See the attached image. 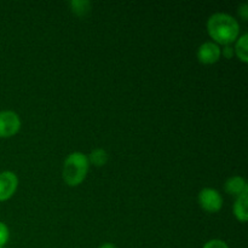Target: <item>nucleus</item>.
<instances>
[{
  "label": "nucleus",
  "instance_id": "1",
  "mask_svg": "<svg viewBox=\"0 0 248 248\" xmlns=\"http://www.w3.org/2000/svg\"><path fill=\"white\" fill-rule=\"evenodd\" d=\"M206 29L213 43L222 46L232 45L240 36V23L235 17L225 12H216L208 17Z\"/></svg>",
  "mask_w": 248,
  "mask_h": 248
},
{
  "label": "nucleus",
  "instance_id": "2",
  "mask_svg": "<svg viewBox=\"0 0 248 248\" xmlns=\"http://www.w3.org/2000/svg\"><path fill=\"white\" fill-rule=\"evenodd\" d=\"M89 170L87 155L81 152H73L63 162L62 178L68 186H79L86 179Z\"/></svg>",
  "mask_w": 248,
  "mask_h": 248
},
{
  "label": "nucleus",
  "instance_id": "3",
  "mask_svg": "<svg viewBox=\"0 0 248 248\" xmlns=\"http://www.w3.org/2000/svg\"><path fill=\"white\" fill-rule=\"evenodd\" d=\"M198 202L205 212L213 215V213H217L222 210L224 200H223V196L220 195L217 189L207 186V188H203L200 190L198 195Z\"/></svg>",
  "mask_w": 248,
  "mask_h": 248
},
{
  "label": "nucleus",
  "instance_id": "4",
  "mask_svg": "<svg viewBox=\"0 0 248 248\" xmlns=\"http://www.w3.org/2000/svg\"><path fill=\"white\" fill-rule=\"evenodd\" d=\"M22 120L14 110H0V138H11L19 132Z\"/></svg>",
  "mask_w": 248,
  "mask_h": 248
},
{
  "label": "nucleus",
  "instance_id": "5",
  "mask_svg": "<svg viewBox=\"0 0 248 248\" xmlns=\"http://www.w3.org/2000/svg\"><path fill=\"white\" fill-rule=\"evenodd\" d=\"M18 189V177L12 171L0 172V202L10 200Z\"/></svg>",
  "mask_w": 248,
  "mask_h": 248
},
{
  "label": "nucleus",
  "instance_id": "6",
  "mask_svg": "<svg viewBox=\"0 0 248 248\" xmlns=\"http://www.w3.org/2000/svg\"><path fill=\"white\" fill-rule=\"evenodd\" d=\"M220 48L222 47L216 43H213V41H205V43L199 46L198 51H196L198 61L206 65L215 64L222 57Z\"/></svg>",
  "mask_w": 248,
  "mask_h": 248
},
{
  "label": "nucleus",
  "instance_id": "7",
  "mask_svg": "<svg viewBox=\"0 0 248 248\" xmlns=\"http://www.w3.org/2000/svg\"><path fill=\"white\" fill-rule=\"evenodd\" d=\"M224 190L229 195L240 198V196L248 195V184L244 177L232 176L225 181Z\"/></svg>",
  "mask_w": 248,
  "mask_h": 248
},
{
  "label": "nucleus",
  "instance_id": "8",
  "mask_svg": "<svg viewBox=\"0 0 248 248\" xmlns=\"http://www.w3.org/2000/svg\"><path fill=\"white\" fill-rule=\"evenodd\" d=\"M247 203H248V195L240 196L236 198L234 205H232V213L236 220L240 223H246L248 219V212H247Z\"/></svg>",
  "mask_w": 248,
  "mask_h": 248
},
{
  "label": "nucleus",
  "instance_id": "9",
  "mask_svg": "<svg viewBox=\"0 0 248 248\" xmlns=\"http://www.w3.org/2000/svg\"><path fill=\"white\" fill-rule=\"evenodd\" d=\"M232 47H234L235 56L239 58L240 62L245 63V64L248 63V35L246 33L236 39Z\"/></svg>",
  "mask_w": 248,
  "mask_h": 248
},
{
  "label": "nucleus",
  "instance_id": "10",
  "mask_svg": "<svg viewBox=\"0 0 248 248\" xmlns=\"http://www.w3.org/2000/svg\"><path fill=\"white\" fill-rule=\"evenodd\" d=\"M87 159H89L90 166L93 165L94 167H103L108 162L109 154L103 148H96L87 155Z\"/></svg>",
  "mask_w": 248,
  "mask_h": 248
},
{
  "label": "nucleus",
  "instance_id": "11",
  "mask_svg": "<svg viewBox=\"0 0 248 248\" xmlns=\"http://www.w3.org/2000/svg\"><path fill=\"white\" fill-rule=\"evenodd\" d=\"M70 10L78 17H85L91 11V2L89 0H72L69 2Z\"/></svg>",
  "mask_w": 248,
  "mask_h": 248
},
{
  "label": "nucleus",
  "instance_id": "12",
  "mask_svg": "<svg viewBox=\"0 0 248 248\" xmlns=\"http://www.w3.org/2000/svg\"><path fill=\"white\" fill-rule=\"evenodd\" d=\"M10 240V229L4 222H0V248H4Z\"/></svg>",
  "mask_w": 248,
  "mask_h": 248
},
{
  "label": "nucleus",
  "instance_id": "13",
  "mask_svg": "<svg viewBox=\"0 0 248 248\" xmlns=\"http://www.w3.org/2000/svg\"><path fill=\"white\" fill-rule=\"evenodd\" d=\"M202 248H230V247L224 240L212 239L210 240V241L206 242V244L202 246Z\"/></svg>",
  "mask_w": 248,
  "mask_h": 248
},
{
  "label": "nucleus",
  "instance_id": "14",
  "mask_svg": "<svg viewBox=\"0 0 248 248\" xmlns=\"http://www.w3.org/2000/svg\"><path fill=\"white\" fill-rule=\"evenodd\" d=\"M237 15L242 21L246 22L248 19V4L247 2H242L239 7H237Z\"/></svg>",
  "mask_w": 248,
  "mask_h": 248
},
{
  "label": "nucleus",
  "instance_id": "15",
  "mask_svg": "<svg viewBox=\"0 0 248 248\" xmlns=\"http://www.w3.org/2000/svg\"><path fill=\"white\" fill-rule=\"evenodd\" d=\"M220 52H222V57L227 58V60H232V58L235 56L234 47H232V45L223 46V47L220 48Z\"/></svg>",
  "mask_w": 248,
  "mask_h": 248
},
{
  "label": "nucleus",
  "instance_id": "16",
  "mask_svg": "<svg viewBox=\"0 0 248 248\" xmlns=\"http://www.w3.org/2000/svg\"><path fill=\"white\" fill-rule=\"evenodd\" d=\"M98 248H118V247H116L114 244H111V242H104V244H102Z\"/></svg>",
  "mask_w": 248,
  "mask_h": 248
},
{
  "label": "nucleus",
  "instance_id": "17",
  "mask_svg": "<svg viewBox=\"0 0 248 248\" xmlns=\"http://www.w3.org/2000/svg\"><path fill=\"white\" fill-rule=\"evenodd\" d=\"M4 248H5V247H4Z\"/></svg>",
  "mask_w": 248,
  "mask_h": 248
}]
</instances>
